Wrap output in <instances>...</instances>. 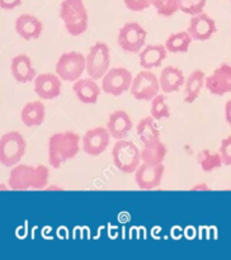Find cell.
<instances>
[{"label": "cell", "mask_w": 231, "mask_h": 260, "mask_svg": "<svg viewBox=\"0 0 231 260\" xmlns=\"http://www.w3.org/2000/svg\"><path fill=\"white\" fill-rule=\"evenodd\" d=\"M50 179V170L45 165H15L9 173L8 185L12 190L46 189Z\"/></svg>", "instance_id": "6da1fadb"}, {"label": "cell", "mask_w": 231, "mask_h": 260, "mask_svg": "<svg viewBox=\"0 0 231 260\" xmlns=\"http://www.w3.org/2000/svg\"><path fill=\"white\" fill-rule=\"evenodd\" d=\"M80 136L75 132H57L48 140V162L58 169L68 160L74 159L80 151Z\"/></svg>", "instance_id": "7a4b0ae2"}, {"label": "cell", "mask_w": 231, "mask_h": 260, "mask_svg": "<svg viewBox=\"0 0 231 260\" xmlns=\"http://www.w3.org/2000/svg\"><path fill=\"white\" fill-rule=\"evenodd\" d=\"M60 18L68 33L73 37H78L88 29L89 15L84 0H62Z\"/></svg>", "instance_id": "3957f363"}, {"label": "cell", "mask_w": 231, "mask_h": 260, "mask_svg": "<svg viewBox=\"0 0 231 260\" xmlns=\"http://www.w3.org/2000/svg\"><path fill=\"white\" fill-rule=\"evenodd\" d=\"M112 160L119 172L132 174L142 162L141 149H139L132 141L123 139L117 140L112 149Z\"/></svg>", "instance_id": "277c9868"}, {"label": "cell", "mask_w": 231, "mask_h": 260, "mask_svg": "<svg viewBox=\"0 0 231 260\" xmlns=\"http://www.w3.org/2000/svg\"><path fill=\"white\" fill-rule=\"evenodd\" d=\"M27 149L24 137L17 131L7 132L0 139V162L4 168L12 169L23 159Z\"/></svg>", "instance_id": "5b68a950"}, {"label": "cell", "mask_w": 231, "mask_h": 260, "mask_svg": "<svg viewBox=\"0 0 231 260\" xmlns=\"http://www.w3.org/2000/svg\"><path fill=\"white\" fill-rule=\"evenodd\" d=\"M111 66V51L107 43L96 42L89 48L86 55V74L89 78L99 80L103 78Z\"/></svg>", "instance_id": "8992f818"}, {"label": "cell", "mask_w": 231, "mask_h": 260, "mask_svg": "<svg viewBox=\"0 0 231 260\" xmlns=\"http://www.w3.org/2000/svg\"><path fill=\"white\" fill-rule=\"evenodd\" d=\"M85 70L86 57H84L83 53L76 52V51L62 53L56 62V74L63 81L75 83L81 78Z\"/></svg>", "instance_id": "52a82bcc"}, {"label": "cell", "mask_w": 231, "mask_h": 260, "mask_svg": "<svg viewBox=\"0 0 231 260\" xmlns=\"http://www.w3.org/2000/svg\"><path fill=\"white\" fill-rule=\"evenodd\" d=\"M146 37V30L139 23L129 22L119 28L117 43L124 52L140 53V51L145 47Z\"/></svg>", "instance_id": "ba28073f"}, {"label": "cell", "mask_w": 231, "mask_h": 260, "mask_svg": "<svg viewBox=\"0 0 231 260\" xmlns=\"http://www.w3.org/2000/svg\"><path fill=\"white\" fill-rule=\"evenodd\" d=\"M132 80L134 76L126 68H112L102 78V90L108 95L119 96L131 89Z\"/></svg>", "instance_id": "9c48e42d"}, {"label": "cell", "mask_w": 231, "mask_h": 260, "mask_svg": "<svg viewBox=\"0 0 231 260\" xmlns=\"http://www.w3.org/2000/svg\"><path fill=\"white\" fill-rule=\"evenodd\" d=\"M160 83L159 78L150 70H142L132 80L129 91L136 101L149 102L152 101L159 94Z\"/></svg>", "instance_id": "30bf717a"}, {"label": "cell", "mask_w": 231, "mask_h": 260, "mask_svg": "<svg viewBox=\"0 0 231 260\" xmlns=\"http://www.w3.org/2000/svg\"><path fill=\"white\" fill-rule=\"evenodd\" d=\"M111 139L112 136L107 127H95L84 134L81 139V149L89 156H99L109 146Z\"/></svg>", "instance_id": "8fae6325"}, {"label": "cell", "mask_w": 231, "mask_h": 260, "mask_svg": "<svg viewBox=\"0 0 231 260\" xmlns=\"http://www.w3.org/2000/svg\"><path fill=\"white\" fill-rule=\"evenodd\" d=\"M165 168L162 164H147L141 162L135 174V183L140 189L151 190L160 187L164 177Z\"/></svg>", "instance_id": "7c38bea8"}, {"label": "cell", "mask_w": 231, "mask_h": 260, "mask_svg": "<svg viewBox=\"0 0 231 260\" xmlns=\"http://www.w3.org/2000/svg\"><path fill=\"white\" fill-rule=\"evenodd\" d=\"M205 86L212 95L222 96L231 93V65L221 63L216 68L211 75L206 76Z\"/></svg>", "instance_id": "4fadbf2b"}, {"label": "cell", "mask_w": 231, "mask_h": 260, "mask_svg": "<svg viewBox=\"0 0 231 260\" xmlns=\"http://www.w3.org/2000/svg\"><path fill=\"white\" fill-rule=\"evenodd\" d=\"M35 93L43 101H52L61 94V79L57 74H38L33 80Z\"/></svg>", "instance_id": "5bb4252c"}, {"label": "cell", "mask_w": 231, "mask_h": 260, "mask_svg": "<svg viewBox=\"0 0 231 260\" xmlns=\"http://www.w3.org/2000/svg\"><path fill=\"white\" fill-rule=\"evenodd\" d=\"M216 23L212 18L206 13H200L193 15L189 20L187 32L193 41H208L216 33Z\"/></svg>", "instance_id": "9a60e30c"}, {"label": "cell", "mask_w": 231, "mask_h": 260, "mask_svg": "<svg viewBox=\"0 0 231 260\" xmlns=\"http://www.w3.org/2000/svg\"><path fill=\"white\" fill-rule=\"evenodd\" d=\"M43 24L37 17L32 14H20L15 19V32L25 41L38 40L42 35Z\"/></svg>", "instance_id": "2e32d148"}, {"label": "cell", "mask_w": 231, "mask_h": 260, "mask_svg": "<svg viewBox=\"0 0 231 260\" xmlns=\"http://www.w3.org/2000/svg\"><path fill=\"white\" fill-rule=\"evenodd\" d=\"M10 71H12V75L15 79V81L20 84L32 83L36 76L38 75L36 73V69L33 68L30 58L24 53H20V55H17L12 58Z\"/></svg>", "instance_id": "e0dca14e"}, {"label": "cell", "mask_w": 231, "mask_h": 260, "mask_svg": "<svg viewBox=\"0 0 231 260\" xmlns=\"http://www.w3.org/2000/svg\"><path fill=\"white\" fill-rule=\"evenodd\" d=\"M168 50L165 45H147L140 51L139 62L145 70L160 68L162 61L167 58Z\"/></svg>", "instance_id": "ac0fdd59"}, {"label": "cell", "mask_w": 231, "mask_h": 260, "mask_svg": "<svg viewBox=\"0 0 231 260\" xmlns=\"http://www.w3.org/2000/svg\"><path fill=\"white\" fill-rule=\"evenodd\" d=\"M102 86H98L96 81L91 78L79 79L74 83L73 91L76 98L84 104H94L98 102Z\"/></svg>", "instance_id": "d6986e66"}, {"label": "cell", "mask_w": 231, "mask_h": 260, "mask_svg": "<svg viewBox=\"0 0 231 260\" xmlns=\"http://www.w3.org/2000/svg\"><path fill=\"white\" fill-rule=\"evenodd\" d=\"M160 90L165 94L175 93L179 90L185 83V78L183 71L175 66H167L161 70L159 76Z\"/></svg>", "instance_id": "ffe728a7"}, {"label": "cell", "mask_w": 231, "mask_h": 260, "mask_svg": "<svg viewBox=\"0 0 231 260\" xmlns=\"http://www.w3.org/2000/svg\"><path fill=\"white\" fill-rule=\"evenodd\" d=\"M134 127L131 117L127 114L124 111H114L109 116L108 122H107V128H108L109 134H111L112 139L122 140Z\"/></svg>", "instance_id": "44dd1931"}, {"label": "cell", "mask_w": 231, "mask_h": 260, "mask_svg": "<svg viewBox=\"0 0 231 260\" xmlns=\"http://www.w3.org/2000/svg\"><path fill=\"white\" fill-rule=\"evenodd\" d=\"M46 118L45 104L41 101L29 102L25 104L20 112V119L25 127H38Z\"/></svg>", "instance_id": "7402d4cb"}, {"label": "cell", "mask_w": 231, "mask_h": 260, "mask_svg": "<svg viewBox=\"0 0 231 260\" xmlns=\"http://www.w3.org/2000/svg\"><path fill=\"white\" fill-rule=\"evenodd\" d=\"M205 71L201 70V69L192 71L184 83V103H193V102L200 96L201 90H202V88L205 86Z\"/></svg>", "instance_id": "603a6c76"}, {"label": "cell", "mask_w": 231, "mask_h": 260, "mask_svg": "<svg viewBox=\"0 0 231 260\" xmlns=\"http://www.w3.org/2000/svg\"><path fill=\"white\" fill-rule=\"evenodd\" d=\"M167 146L159 140L142 144L141 147V160L147 164H162L167 156Z\"/></svg>", "instance_id": "cb8c5ba5"}, {"label": "cell", "mask_w": 231, "mask_h": 260, "mask_svg": "<svg viewBox=\"0 0 231 260\" xmlns=\"http://www.w3.org/2000/svg\"><path fill=\"white\" fill-rule=\"evenodd\" d=\"M156 119L154 117H145L137 124V136H139L140 141L142 144H146V142L152 141V140H159L160 139V131L157 128L156 123H155Z\"/></svg>", "instance_id": "d4e9b609"}, {"label": "cell", "mask_w": 231, "mask_h": 260, "mask_svg": "<svg viewBox=\"0 0 231 260\" xmlns=\"http://www.w3.org/2000/svg\"><path fill=\"white\" fill-rule=\"evenodd\" d=\"M192 37L189 36V33L185 30V32H178L173 33L165 41V47H167L168 52L172 53H178V52H188L189 50V46L192 43Z\"/></svg>", "instance_id": "484cf974"}, {"label": "cell", "mask_w": 231, "mask_h": 260, "mask_svg": "<svg viewBox=\"0 0 231 260\" xmlns=\"http://www.w3.org/2000/svg\"><path fill=\"white\" fill-rule=\"evenodd\" d=\"M197 162L205 173H211L216 169H220L223 165L220 152H213L208 149H203L198 152Z\"/></svg>", "instance_id": "4316f807"}, {"label": "cell", "mask_w": 231, "mask_h": 260, "mask_svg": "<svg viewBox=\"0 0 231 260\" xmlns=\"http://www.w3.org/2000/svg\"><path fill=\"white\" fill-rule=\"evenodd\" d=\"M150 116L155 119H165L170 117V109L167 103V98L162 94H157L151 101V108H150Z\"/></svg>", "instance_id": "83f0119b"}, {"label": "cell", "mask_w": 231, "mask_h": 260, "mask_svg": "<svg viewBox=\"0 0 231 260\" xmlns=\"http://www.w3.org/2000/svg\"><path fill=\"white\" fill-rule=\"evenodd\" d=\"M179 7L180 12L193 17L203 12L206 7V0H179Z\"/></svg>", "instance_id": "f1b7e54d"}, {"label": "cell", "mask_w": 231, "mask_h": 260, "mask_svg": "<svg viewBox=\"0 0 231 260\" xmlns=\"http://www.w3.org/2000/svg\"><path fill=\"white\" fill-rule=\"evenodd\" d=\"M178 10H180L179 0H167L161 7L157 8L156 12L161 17H172Z\"/></svg>", "instance_id": "f546056e"}, {"label": "cell", "mask_w": 231, "mask_h": 260, "mask_svg": "<svg viewBox=\"0 0 231 260\" xmlns=\"http://www.w3.org/2000/svg\"><path fill=\"white\" fill-rule=\"evenodd\" d=\"M218 152H220L221 157H222L223 165L231 167V136L225 137V139L221 141Z\"/></svg>", "instance_id": "4dcf8cb0"}, {"label": "cell", "mask_w": 231, "mask_h": 260, "mask_svg": "<svg viewBox=\"0 0 231 260\" xmlns=\"http://www.w3.org/2000/svg\"><path fill=\"white\" fill-rule=\"evenodd\" d=\"M123 3L127 9L132 12H142L151 7L150 0H123Z\"/></svg>", "instance_id": "1f68e13d"}, {"label": "cell", "mask_w": 231, "mask_h": 260, "mask_svg": "<svg viewBox=\"0 0 231 260\" xmlns=\"http://www.w3.org/2000/svg\"><path fill=\"white\" fill-rule=\"evenodd\" d=\"M23 0H0V7L4 10H13L22 4Z\"/></svg>", "instance_id": "d6a6232c"}, {"label": "cell", "mask_w": 231, "mask_h": 260, "mask_svg": "<svg viewBox=\"0 0 231 260\" xmlns=\"http://www.w3.org/2000/svg\"><path fill=\"white\" fill-rule=\"evenodd\" d=\"M225 119L226 122L231 126V99L226 102L225 104Z\"/></svg>", "instance_id": "836d02e7"}, {"label": "cell", "mask_w": 231, "mask_h": 260, "mask_svg": "<svg viewBox=\"0 0 231 260\" xmlns=\"http://www.w3.org/2000/svg\"><path fill=\"white\" fill-rule=\"evenodd\" d=\"M189 190H192V192H194V190H211L210 187H208L206 183H198V184L193 185L192 188H190Z\"/></svg>", "instance_id": "e575fe53"}, {"label": "cell", "mask_w": 231, "mask_h": 260, "mask_svg": "<svg viewBox=\"0 0 231 260\" xmlns=\"http://www.w3.org/2000/svg\"><path fill=\"white\" fill-rule=\"evenodd\" d=\"M165 2H167V0H150V4H151V7L156 8L157 9V8L161 7Z\"/></svg>", "instance_id": "d590c367"}, {"label": "cell", "mask_w": 231, "mask_h": 260, "mask_svg": "<svg viewBox=\"0 0 231 260\" xmlns=\"http://www.w3.org/2000/svg\"><path fill=\"white\" fill-rule=\"evenodd\" d=\"M46 190H62V188L57 187V185H47Z\"/></svg>", "instance_id": "8d00e7d4"}, {"label": "cell", "mask_w": 231, "mask_h": 260, "mask_svg": "<svg viewBox=\"0 0 231 260\" xmlns=\"http://www.w3.org/2000/svg\"><path fill=\"white\" fill-rule=\"evenodd\" d=\"M230 2H231V0H230Z\"/></svg>", "instance_id": "74e56055"}]
</instances>
